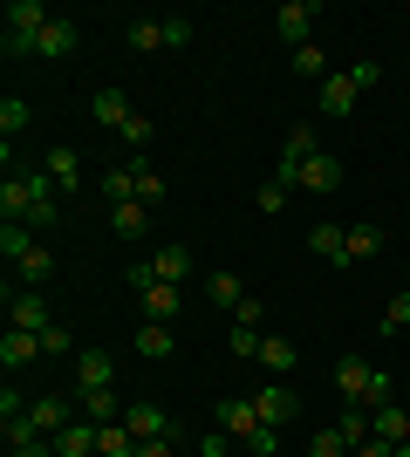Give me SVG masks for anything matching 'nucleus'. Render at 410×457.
<instances>
[{"mask_svg": "<svg viewBox=\"0 0 410 457\" xmlns=\"http://www.w3.org/2000/svg\"><path fill=\"white\" fill-rule=\"evenodd\" d=\"M48 21H55V14H48L41 0H7V35H0V48H7L14 62L35 55V35L48 28Z\"/></svg>", "mask_w": 410, "mask_h": 457, "instance_id": "1", "label": "nucleus"}, {"mask_svg": "<svg viewBox=\"0 0 410 457\" xmlns=\"http://www.w3.org/2000/svg\"><path fill=\"white\" fill-rule=\"evenodd\" d=\"M0 301H7V328H21V335H48V328H55V314H48V301H41L35 287H7V294H0Z\"/></svg>", "mask_w": 410, "mask_h": 457, "instance_id": "2", "label": "nucleus"}, {"mask_svg": "<svg viewBox=\"0 0 410 457\" xmlns=\"http://www.w3.org/2000/svg\"><path fill=\"white\" fill-rule=\"evenodd\" d=\"M322 151V137H314V123H294L288 144H280V164H273V178H288V185H301V164Z\"/></svg>", "mask_w": 410, "mask_h": 457, "instance_id": "3", "label": "nucleus"}, {"mask_svg": "<svg viewBox=\"0 0 410 457\" xmlns=\"http://www.w3.org/2000/svg\"><path fill=\"white\" fill-rule=\"evenodd\" d=\"M213 430H219V437H233V444H254V430H260L254 396H226V403L213 410Z\"/></svg>", "mask_w": 410, "mask_h": 457, "instance_id": "4", "label": "nucleus"}, {"mask_svg": "<svg viewBox=\"0 0 410 457\" xmlns=\"http://www.w3.org/2000/svg\"><path fill=\"white\" fill-rule=\"evenodd\" d=\"M314 21H322V0H288V7L273 14V28H280V41H288V48H308Z\"/></svg>", "mask_w": 410, "mask_h": 457, "instance_id": "5", "label": "nucleus"}, {"mask_svg": "<svg viewBox=\"0 0 410 457\" xmlns=\"http://www.w3.org/2000/svg\"><path fill=\"white\" fill-rule=\"evenodd\" d=\"M82 389H117V355L110 348H82L76 355V396Z\"/></svg>", "mask_w": 410, "mask_h": 457, "instance_id": "6", "label": "nucleus"}, {"mask_svg": "<svg viewBox=\"0 0 410 457\" xmlns=\"http://www.w3.org/2000/svg\"><path fill=\"white\" fill-rule=\"evenodd\" d=\"M370 382H376V369L363 362V355H342V362H335V389H342V403H349V410H363Z\"/></svg>", "mask_w": 410, "mask_h": 457, "instance_id": "7", "label": "nucleus"}, {"mask_svg": "<svg viewBox=\"0 0 410 457\" xmlns=\"http://www.w3.org/2000/svg\"><path fill=\"white\" fill-rule=\"evenodd\" d=\"M294 410H301V396H294V389H288V382H280V376H273L267 389H260V396H254V417H260V423H273V430H280V423H288Z\"/></svg>", "mask_w": 410, "mask_h": 457, "instance_id": "8", "label": "nucleus"}, {"mask_svg": "<svg viewBox=\"0 0 410 457\" xmlns=\"http://www.w3.org/2000/svg\"><path fill=\"white\" fill-rule=\"evenodd\" d=\"M28 417H35L41 437H55V430L76 423V396H35V403H28Z\"/></svg>", "mask_w": 410, "mask_h": 457, "instance_id": "9", "label": "nucleus"}, {"mask_svg": "<svg viewBox=\"0 0 410 457\" xmlns=\"http://www.w3.org/2000/svg\"><path fill=\"white\" fill-rule=\"evenodd\" d=\"M41 178H48L55 191H82V157L69 151V144H55V151L41 157Z\"/></svg>", "mask_w": 410, "mask_h": 457, "instance_id": "10", "label": "nucleus"}, {"mask_svg": "<svg viewBox=\"0 0 410 457\" xmlns=\"http://www.w3.org/2000/svg\"><path fill=\"white\" fill-rule=\"evenodd\" d=\"M96 437H103V423H89V417H76L69 430H55V457H96Z\"/></svg>", "mask_w": 410, "mask_h": 457, "instance_id": "11", "label": "nucleus"}, {"mask_svg": "<svg viewBox=\"0 0 410 457\" xmlns=\"http://www.w3.org/2000/svg\"><path fill=\"white\" fill-rule=\"evenodd\" d=\"M28 212H35V171L28 178L7 171V185H0V219H21V226H28Z\"/></svg>", "mask_w": 410, "mask_h": 457, "instance_id": "12", "label": "nucleus"}, {"mask_svg": "<svg viewBox=\"0 0 410 457\" xmlns=\"http://www.w3.org/2000/svg\"><path fill=\"white\" fill-rule=\"evenodd\" d=\"M76 21H48V28H41V35H35V55L41 62H69V55H76Z\"/></svg>", "mask_w": 410, "mask_h": 457, "instance_id": "13", "label": "nucleus"}, {"mask_svg": "<svg viewBox=\"0 0 410 457\" xmlns=\"http://www.w3.org/2000/svg\"><path fill=\"white\" fill-rule=\"evenodd\" d=\"M356 103H363V82H356L349 69H342V76H329V82H322V116H349Z\"/></svg>", "mask_w": 410, "mask_h": 457, "instance_id": "14", "label": "nucleus"}, {"mask_svg": "<svg viewBox=\"0 0 410 457\" xmlns=\"http://www.w3.org/2000/svg\"><path fill=\"white\" fill-rule=\"evenodd\" d=\"M137 355H144V362H164V355H172V348H178V328L172 321H144V328H137Z\"/></svg>", "mask_w": 410, "mask_h": 457, "instance_id": "15", "label": "nucleus"}, {"mask_svg": "<svg viewBox=\"0 0 410 457\" xmlns=\"http://www.w3.org/2000/svg\"><path fill=\"white\" fill-rule=\"evenodd\" d=\"M110 226H117V239H151V205L123 198V205H110Z\"/></svg>", "mask_w": 410, "mask_h": 457, "instance_id": "16", "label": "nucleus"}, {"mask_svg": "<svg viewBox=\"0 0 410 457\" xmlns=\"http://www.w3.org/2000/svg\"><path fill=\"white\" fill-rule=\"evenodd\" d=\"M76 410H82L89 423H123V410H130V403H123L117 389H82V396H76Z\"/></svg>", "mask_w": 410, "mask_h": 457, "instance_id": "17", "label": "nucleus"}, {"mask_svg": "<svg viewBox=\"0 0 410 457\" xmlns=\"http://www.w3.org/2000/svg\"><path fill=\"white\" fill-rule=\"evenodd\" d=\"M89 110H96V123H103V130H117V137H123V123L137 116L123 89H96V96H89Z\"/></svg>", "mask_w": 410, "mask_h": 457, "instance_id": "18", "label": "nucleus"}, {"mask_svg": "<svg viewBox=\"0 0 410 457\" xmlns=\"http://www.w3.org/2000/svg\"><path fill=\"white\" fill-rule=\"evenodd\" d=\"M123 423H130L137 444H144V437H172V417H164L157 403H130V410H123Z\"/></svg>", "mask_w": 410, "mask_h": 457, "instance_id": "19", "label": "nucleus"}, {"mask_svg": "<svg viewBox=\"0 0 410 457\" xmlns=\"http://www.w3.org/2000/svg\"><path fill=\"white\" fill-rule=\"evenodd\" d=\"M41 355V335H21V328H7V335H0V369H7V376H14V369H28Z\"/></svg>", "mask_w": 410, "mask_h": 457, "instance_id": "20", "label": "nucleus"}, {"mask_svg": "<svg viewBox=\"0 0 410 457\" xmlns=\"http://www.w3.org/2000/svg\"><path fill=\"white\" fill-rule=\"evenodd\" d=\"M123 41H130L137 55H157V48H164V14H137V21H123Z\"/></svg>", "mask_w": 410, "mask_h": 457, "instance_id": "21", "label": "nucleus"}, {"mask_svg": "<svg viewBox=\"0 0 410 457\" xmlns=\"http://www.w3.org/2000/svg\"><path fill=\"white\" fill-rule=\"evenodd\" d=\"M301 185H308V191H335V185H342V157H335V151H314L308 164H301Z\"/></svg>", "mask_w": 410, "mask_h": 457, "instance_id": "22", "label": "nucleus"}, {"mask_svg": "<svg viewBox=\"0 0 410 457\" xmlns=\"http://www.w3.org/2000/svg\"><path fill=\"white\" fill-rule=\"evenodd\" d=\"M308 253H314V260L349 267V232H342V226H314V232H308Z\"/></svg>", "mask_w": 410, "mask_h": 457, "instance_id": "23", "label": "nucleus"}, {"mask_svg": "<svg viewBox=\"0 0 410 457\" xmlns=\"http://www.w3.org/2000/svg\"><path fill=\"white\" fill-rule=\"evenodd\" d=\"M137 301H144V321H172V328H178V287H172V280L144 287Z\"/></svg>", "mask_w": 410, "mask_h": 457, "instance_id": "24", "label": "nucleus"}, {"mask_svg": "<svg viewBox=\"0 0 410 457\" xmlns=\"http://www.w3.org/2000/svg\"><path fill=\"white\" fill-rule=\"evenodd\" d=\"M14 273H21L28 287H48V280H55V253H48V246L35 239V246H28V253L14 260Z\"/></svg>", "mask_w": 410, "mask_h": 457, "instance_id": "25", "label": "nucleus"}, {"mask_svg": "<svg viewBox=\"0 0 410 457\" xmlns=\"http://www.w3.org/2000/svg\"><path fill=\"white\" fill-rule=\"evenodd\" d=\"M254 362H267V369H273V376L288 382V369H294V362H301V348H294V342H288V335H267V342H260V355H254Z\"/></svg>", "mask_w": 410, "mask_h": 457, "instance_id": "26", "label": "nucleus"}, {"mask_svg": "<svg viewBox=\"0 0 410 457\" xmlns=\"http://www.w3.org/2000/svg\"><path fill=\"white\" fill-rule=\"evenodd\" d=\"M151 273H157V280H172V287H185L192 253H185V246H157V253H151Z\"/></svg>", "mask_w": 410, "mask_h": 457, "instance_id": "27", "label": "nucleus"}, {"mask_svg": "<svg viewBox=\"0 0 410 457\" xmlns=\"http://www.w3.org/2000/svg\"><path fill=\"white\" fill-rule=\"evenodd\" d=\"M376 253H383V226H376V219L349 226V267H363V260H376Z\"/></svg>", "mask_w": 410, "mask_h": 457, "instance_id": "28", "label": "nucleus"}, {"mask_svg": "<svg viewBox=\"0 0 410 457\" xmlns=\"http://www.w3.org/2000/svg\"><path fill=\"white\" fill-rule=\"evenodd\" d=\"M205 294H213V307H219V314H239V301H247L239 273H213V280H205Z\"/></svg>", "mask_w": 410, "mask_h": 457, "instance_id": "29", "label": "nucleus"}, {"mask_svg": "<svg viewBox=\"0 0 410 457\" xmlns=\"http://www.w3.org/2000/svg\"><path fill=\"white\" fill-rule=\"evenodd\" d=\"M370 430H376L383 444H410V410H397V403H390V410H376Z\"/></svg>", "mask_w": 410, "mask_h": 457, "instance_id": "30", "label": "nucleus"}, {"mask_svg": "<svg viewBox=\"0 0 410 457\" xmlns=\"http://www.w3.org/2000/svg\"><path fill=\"white\" fill-rule=\"evenodd\" d=\"M96 457H137V437H130V423H103V437H96Z\"/></svg>", "mask_w": 410, "mask_h": 457, "instance_id": "31", "label": "nucleus"}, {"mask_svg": "<svg viewBox=\"0 0 410 457\" xmlns=\"http://www.w3.org/2000/svg\"><path fill=\"white\" fill-rule=\"evenodd\" d=\"M349 451H356V444L342 437L335 423H329V430H314V437H308V457H349Z\"/></svg>", "mask_w": 410, "mask_h": 457, "instance_id": "32", "label": "nucleus"}, {"mask_svg": "<svg viewBox=\"0 0 410 457\" xmlns=\"http://www.w3.org/2000/svg\"><path fill=\"white\" fill-rule=\"evenodd\" d=\"M130 185H137V198H144V205H157V198H164V178H157L151 164H130Z\"/></svg>", "mask_w": 410, "mask_h": 457, "instance_id": "33", "label": "nucleus"}, {"mask_svg": "<svg viewBox=\"0 0 410 457\" xmlns=\"http://www.w3.org/2000/svg\"><path fill=\"white\" fill-rule=\"evenodd\" d=\"M103 198H110V205L137 198V185H130V164H117V171H103Z\"/></svg>", "mask_w": 410, "mask_h": 457, "instance_id": "34", "label": "nucleus"}, {"mask_svg": "<svg viewBox=\"0 0 410 457\" xmlns=\"http://www.w3.org/2000/svg\"><path fill=\"white\" fill-rule=\"evenodd\" d=\"M288 191H294L288 178H267V185L254 191V205H260V212H280V205H288Z\"/></svg>", "mask_w": 410, "mask_h": 457, "instance_id": "35", "label": "nucleus"}, {"mask_svg": "<svg viewBox=\"0 0 410 457\" xmlns=\"http://www.w3.org/2000/svg\"><path fill=\"white\" fill-rule=\"evenodd\" d=\"M0 130H7V144H14V130H28V103H21V96L0 103Z\"/></svg>", "mask_w": 410, "mask_h": 457, "instance_id": "36", "label": "nucleus"}, {"mask_svg": "<svg viewBox=\"0 0 410 457\" xmlns=\"http://www.w3.org/2000/svg\"><path fill=\"white\" fill-rule=\"evenodd\" d=\"M335 430H342V437H349V444L376 437V430H370V410H342V423H335Z\"/></svg>", "mask_w": 410, "mask_h": 457, "instance_id": "37", "label": "nucleus"}, {"mask_svg": "<svg viewBox=\"0 0 410 457\" xmlns=\"http://www.w3.org/2000/svg\"><path fill=\"white\" fill-rule=\"evenodd\" d=\"M28 403H35V396H21L14 382H7V389H0V423H14V417H28Z\"/></svg>", "mask_w": 410, "mask_h": 457, "instance_id": "38", "label": "nucleus"}, {"mask_svg": "<svg viewBox=\"0 0 410 457\" xmlns=\"http://www.w3.org/2000/svg\"><path fill=\"white\" fill-rule=\"evenodd\" d=\"M397 328H410V294H397V301L383 307V335H397Z\"/></svg>", "mask_w": 410, "mask_h": 457, "instance_id": "39", "label": "nucleus"}, {"mask_svg": "<svg viewBox=\"0 0 410 457\" xmlns=\"http://www.w3.org/2000/svg\"><path fill=\"white\" fill-rule=\"evenodd\" d=\"M294 69H301V76H322V69H329V55L308 41V48H294Z\"/></svg>", "mask_w": 410, "mask_h": 457, "instance_id": "40", "label": "nucleus"}, {"mask_svg": "<svg viewBox=\"0 0 410 457\" xmlns=\"http://www.w3.org/2000/svg\"><path fill=\"white\" fill-rule=\"evenodd\" d=\"M185 41H192V21H185V14H164V48H185Z\"/></svg>", "mask_w": 410, "mask_h": 457, "instance_id": "41", "label": "nucleus"}, {"mask_svg": "<svg viewBox=\"0 0 410 457\" xmlns=\"http://www.w3.org/2000/svg\"><path fill=\"white\" fill-rule=\"evenodd\" d=\"M151 137H157V123H151V116H144V110H137L130 123H123V144H151Z\"/></svg>", "mask_w": 410, "mask_h": 457, "instance_id": "42", "label": "nucleus"}, {"mask_svg": "<svg viewBox=\"0 0 410 457\" xmlns=\"http://www.w3.org/2000/svg\"><path fill=\"white\" fill-rule=\"evenodd\" d=\"M123 280H130V294H144V287H157V273H151V260H130Z\"/></svg>", "mask_w": 410, "mask_h": 457, "instance_id": "43", "label": "nucleus"}, {"mask_svg": "<svg viewBox=\"0 0 410 457\" xmlns=\"http://www.w3.org/2000/svg\"><path fill=\"white\" fill-rule=\"evenodd\" d=\"M247 451H254V457H273V451H280V430H273V423H260V430H254V444H247Z\"/></svg>", "mask_w": 410, "mask_h": 457, "instance_id": "44", "label": "nucleus"}, {"mask_svg": "<svg viewBox=\"0 0 410 457\" xmlns=\"http://www.w3.org/2000/svg\"><path fill=\"white\" fill-rule=\"evenodd\" d=\"M69 348H76V342H69V328H48V335H41V355H69Z\"/></svg>", "mask_w": 410, "mask_h": 457, "instance_id": "45", "label": "nucleus"}, {"mask_svg": "<svg viewBox=\"0 0 410 457\" xmlns=\"http://www.w3.org/2000/svg\"><path fill=\"white\" fill-rule=\"evenodd\" d=\"M137 457H185V451H178L172 437H144V444H137Z\"/></svg>", "mask_w": 410, "mask_h": 457, "instance_id": "46", "label": "nucleus"}, {"mask_svg": "<svg viewBox=\"0 0 410 457\" xmlns=\"http://www.w3.org/2000/svg\"><path fill=\"white\" fill-rule=\"evenodd\" d=\"M233 321H247V328H267V307H260L254 294H247V301H239V314H233Z\"/></svg>", "mask_w": 410, "mask_h": 457, "instance_id": "47", "label": "nucleus"}, {"mask_svg": "<svg viewBox=\"0 0 410 457\" xmlns=\"http://www.w3.org/2000/svg\"><path fill=\"white\" fill-rule=\"evenodd\" d=\"M349 76H356V82H363V89H376V82H383V62H356Z\"/></svg>", "mask_w": 410, "mask_h": 457, "instance_id": "48", "label": "nucleus"}, {"mask_svg": "<svg viewBox=\"0 0 410 457\" xmlns=\"http://www.w3.org/2000/svg\"><path fill=\"white\" fill-rule=\"evenodd\" d=\"M198 457H239V451H233V444H226V437H219V430H213V437L198 444Z\"/></svg>", "mask_w": 410, "mask_h": 457, "instance_id": "49", "label": "nucleus"}, {"mask_svg": "<svg viewBox=\"0 0 410 457\" xmlns=\"http://www.w3.org/2000/svg\"><path fill=\"white\" fill-rule=\"evenodd\" d=\"M14 457H55V444H28V451H14Z\"/></svg>", "mask_w": 410, "mask_h": 457, "instance_id": "50", "label": "nucleus"}, {"mask_svg": "<svg viewBox=\"0 0 410 457\" xmlns=\"http://www.w3.org/2000/svg\"><path fill=\"white\" fill-rule=\"evenodd\" d=\"M397 457H410V444H397Z\"/></svg>", "mask_w": 410, "mask_h": 457, "instance_id": "51", "label": "nucleus"}]
</instances>
